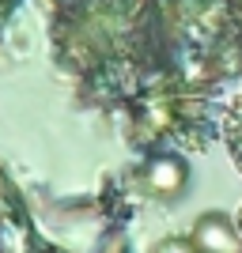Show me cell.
<instances>
[{
    "label": "cell",
    "instance_id": "1",
    "mask_svg": "<svg viewBox=\"0 0 242 253\" xmlns=\"http://www.w3.org/2000/svg\"><path fill=\"white\" fill-rule=\"evenodd\" d=\"M227 42H231V95L223 106V136L242 170V0H227Z\"/></svg>",
    "mask_w": 242,
    "mask_h": 253
},
{
    "label": "cell",
    "instance_id": "2",
    "mask_svg": "<svg viewBox=\"0 0 242 253\" xmlns=\"http://www.w3.org/2000/svg\"><path fill=\"white\" fill-rule=\"evenodd\" d=\"M0 253H64L34 227L19 193L11 189H0Z\"/></svg>",
    "mask_w": 242,
    "mask_h": 253
},
{
    "label": "cell",
    "instance_id": "3",
    "mask_svg": "<svg viewBox=\"0 0 242 253\" xmlns=\"http://www.w3.org/2000/svg\"><path fill=\"white\" fill-rule=\"evenodd\" d=\"M190 242L197 253H242V231H239V223H231L227 215L212 211V215L197 219V231H193Z\"/></svg>",
    "mask_w": 242,
    "mask_h": 253
},
{
    "label": "cell",
    "instance_id": "4",
    "mask_svg": "<svg viewBox=\"0 0 242 253\" xmlns=\"http://www.w3.org/2000/svg\"><path fill=\"white\" fill-rule=\"evenodd\" d=\"M186 181H190V170H186V163L174 155H163L155 159L151 167H147V185L159 193V197H174V193L186 189Z\"/></svg>",
    "mask_w": 242,
    "mask_h": 253
},
{
    "label": "cell",
    "instance_id": "5",
    "mask_svg": "<svg viewBox=\"0 0 242 253\" xmlns=\"http://www.w3.org/2000/svg\"><path fill=\"white\" fill-rule=\"evenodd\" d=\"M155 253H197V250H193L190 238H167V242H159Z\"/></svg>",
    "mask_w": 242,
    "mask_h": 253
},
{
    "label": "cell",
    "instance_id": "6",
    "mask_svg": "<svg viewBox=\"0 0 242 253\" xmlns=\"http://www.w3.org/2000/svg\"><path fill=\"white\" fill-rule=\"evenodd\" d=\"M15 4H19V0H0V31H4V23L11 19V11H15Z\"/></svg>",
    "mask_w": 242,
    "mask_h": 253
}]
</instances>
